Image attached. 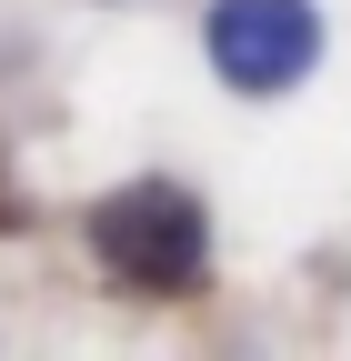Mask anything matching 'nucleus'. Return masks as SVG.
<instances>
[{"label": "nucleus", "instance_id": "nucleus-2", "mask_svg": "<svg viewBox=\"0 0 351 361\" xmlns=\"http://www.w3.org/2000/svg\"><path fill=\"white\" fill-rule=\"evenodd\" d=\"M211 71H221L231 90H251V101H281V90L321 61V11L312 0H211Z\"/></svg>", "mask_w": 351, "mask_h": 361}, {"label": "nucleus", "instance_id": "nucleus-1", "mask_svg": "<svg viewBox=\"0 0 351 361\" xmlns=\"http://www.w3.org/2000/svg\"><path fill=\"white\" fill-rule=\"evenodd\" d=\"M91 251L121 291L181 301V291L211 281V211L181 180H121L111 201H91Z\"/></svg>", "mask_w": 351, "mask_h": 361}]
</instances>
